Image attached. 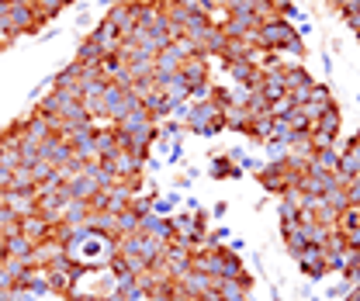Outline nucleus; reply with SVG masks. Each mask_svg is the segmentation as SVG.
<instances>
[{
  "instance_id": "obj_10",
  "label": "nucleus",
  "mask_w": 360,
  "mask_h": 301,
  "mask_svg": "<svg viewBox=\"0 0 360 301\" xmlns=\"http://www.w3.org/2000/svg\"><path fill=\"white\" fill-rule=\"evenodd\" d=\"M187 56L180 52L177 45L170 42L167 49H160L156 52V63H153V77H170V73H180V63H184Z\"/></svg>"
},
{
  "instance_id": "obj_3",
  "label": "nucleus",
  "mask_w": 360,
  "mask_h": 301,
  "mask_svg": "<svg viewBox=\"0 0 360 301\" xmlns=\"http://www.w3.org/2000/svg\"><path fill=\"white\" fill-rule=\"evenodd\" d=\"M180 77L187 80L191 90H198V87H212V63H208V56H201V52L187 56V59L180 63Z\"/></svg>"
},
{
  "instance_id": "obj_27",
  "label": "nucleus",
  "mask_w": 360,
  "mask_h": 301,
  "mask_svg": "<svg viewBox=\"0 0 360 301\" xmlns=\"http://www.w3.org/2000/svg\"><path fill=\"white\" fill-rule=\"evenodd\" d=\"M21 232V218L14 215L11 208H0V239H11Z\"/></svg>"
},
{
  "instance_id": "obj_17",
  "label": "nucleus",
  "mask_w": 360,
  "mask_h": 301,
  "mask_svg": "<svg viewBox=\"0 0 360 301\" xmlns=\"http://www.w3.org/2000/svg\"><path fill=\"white\" fill-rule=\"evenodd\" d=\"M309 167L315 170H326V173H336L340 170V146H329V149H315Z\"/></svg>"
},
{
  "instance_id": "obj_22",
  "label": "nucleus",
  "mask_w": 360,
  "mask_h": 301,
  "mask_svg": "<svg viewBox=\"0 0 360 301\" xmlns=\"http://www.w3.org/2000/svg\"><path fill=\"white\" fill-rule=\"evenodd\" d=\"M250 111L246 108H225V129L239 132V135H246V129H250Z\"/></svg>"
},
{
  "instance_id": "obj_23",
  "label": "nucleus",
  "mask_w": 360,
  "mask_h": 301,
  "mask_svg": "<svg viewBox=\"0 0 360 301\" xmlns=\"http://www.w3.org/2000/svg\"><path fill=\"white\" fill-rule=\"evenodd\" d=\"M270 129H274V118H253L250 122V129H246V135H250V142L253 146H264V142H270Z\"/></svg>"
},
{
  "instance_id": "obj_44",
  "label": "nucleus",
  "mask_w": 360,
  "mask_h": 301,
  "mask_svg": "<svg viewBox=\"0 0 360 301\" xmlns=\"http://www.w3.org/2000/svg\"><path fill=\"white\" fill-rule=\"evenodd\" d=\"M132 4H142V7H156L160 0H132Z\"/></svg>"
},
{
  "instance_id": "obj_6",
  "label": "nucleus",
  "mask_w": 360,
  "mask_h": 301,
  "mask_svg": "<svg viewBox=\"0 0 360 301\" xmlns=\"http://www.w3.org/2000/svg\"><path fill=\"white\" fill-rule=\"evenodd\" d=\"M153 84H156V90H160L170 104H184V101H191V87H187V80H184L180 73H170V77H153Z\"/></svg>"
},
{
  "instance_id": "obj_9",
  "label": "nucleus",
  "mask_w": 360,
  "mask_h": 301,
  "mask_svg": "<svg viewBox=\"0 0 360 301\" xmlns=\"http://www.w3.org/2000/svg\"><path fill=\"white\" fill-rule=\"evenodd\" d=\"M66 142H70L77 160H97V129L73 132V135H66Z\"/></svg>"
},
{
  "instance_id": "obj_25",
  "label": "nucleus",
  "mask_w": 360,
  "mask_h": 301,
  "mask_svg": "<svg viewBox=\"0 0 360 301\" xmlns=\"http://www.w3.org/2000/svg\"><path fill=\"white\" fill-rule=\"evenodd\" d=\"M7 243V257H14V260H28V253L35 250V243L32 239H25L21 232L18 236H11V239H4Z\"/></svg>"
},
{
  "instance_id": "obj_30",
  "label": "nucleus",
  "mask_w": 360,
  "mask_h": 301,
  "mask_svg": "<svg viewBox=\"0 0 360 301\" xmlns=\"http://www.w3.org/2000/svg\"><path fill=\"white\" fill-rule=\"evenodd\" d=\"M177 194H167V198H160V194H156V198H153V215H160V218H170L174 215V208H177Z\"/></svg>"
},
{
  "instance_id": "obj_40",
  "label": "nucleus",
  "mask_w": 360,
  "mask_h": 301,
  "mask_svg": "<svg viewBox=\"0 0 360 301\" xmlns=\"http://www.w3.org/2000/svg\"><path fill=\"white\" fill-rule=\"evenodd\" d=\"M70 301H101V295H70Z\"/></svg>"
},
{
  "instance_id": "obj_1",
  "label": "nucleus",
  "mask_w": 360,
  "mask_h": 301,
  "mask_svg": "<svg viewBox=\"0 0 360 301\" xmlns=\"http://www.w3.org/2000/svg\"><path fill=\"white\" fill-rule=\"evenodd\" d=\"M7 25H11V32L21 39V35H39V14H35V4L32 0H11V7H7Z\"/></svg>"
},
{
  "instance_id": "obj_45",
  "label": "nucleus",
  "mask_w": 360,
  "mask_h": 301,
  "mask_svg": "<svg viewBox=\"0 0 360 301\" xmlns=\"http://www.w3.org/2000/svg\"><path fill=\"white\" fill-rule=\"evenodd\" d=\"M357 139H360V132H357Z\"/></svg>"
},
{
  "instance_id": "obj_37",
  "label": "nucleus",
  "mask_w": 360,
  "mask_h": 301,
  "mask_svg": "<svg viewBox=\"0 0 360 301\" xmlns=\"http://www.w3.org/2000/svg\"><path fill=\"white\" fill-rule=\"evenodd\" d=\"M264 149H267V156H270V163H281V160H288V146L284 142H264Z\"/></svg>"
},
{
  "instance_id": "obj_13",
  "label": "nucleus",
  "mask_w": 360,
  "mask_h": 301,
  "mask_svg": "<svg viewBox=\"0 0 360 301\" xmlns=\"http://www.w3.org/2000/svg\"><path fill=\"white\" fill-rule=\"evenodd\" d=\"M118 149H122V135H118V129H115V125L97 129V160H111Z\"/></svg>"
},
{
  "instance_id": "obj_41",
  "label": "nucleus",
  "mask_w": 360,
  "mask_h": 301,
  "mask_svg": "<svg viewBox=\"0 0 360 301\" xmlns=\"http://www.w3.org/2000/svg\"><path fill=\"white\" fill-rule=\"evenodd\" d=\"M225 212H229V205H225V201H219V205H215V208H212V215H219V218H222Z\"/></svg>"
},
{
  "instance_id": "obj_36",
  "label": "nucleus",
  "mask_w": 360,
  "mask_h": 301,
  "mask_svg": "<svg viewBox=\"0 0 360 301\" xmlns=\"http://www.w3.org/2000/svg\"><path fill=\"white\" fill-rule=\"evenodd\" d=\"M208 101H212L219 111L232 108V94H229V87H212V90H208Z\"/></svg>"
},
{
  "instance_id": "obj_19",
  "label": "nucleus",
  "mask_w": 360,
  "mask_h": 301,
  "mask_svg": "<svg viewBox=\"0 0 360 301\" xmlns=\"http://www.w3.org/2000/svg\"><path fill=\"white\" fill-rule=\"evenodd\" d=\"M104 56H108V52L94 42L90 35L80 42V49H77V63H80V66H101V59H104Z\"/></svg>"
},
{
  "instance_id": "obj_4",
  "label": "nucleus",
  "mask_w": 360,
  "mask_h": 301,
  "mask_svg": "<svg viewBox=\"0 0 360 301\" xmlns=\"http://www.w3.org/2000/svg\"><path fill=\"white\" fill-rule=\"evenodd\" d=\"M215 298L219 301H250L253 298V277L243 274L236 281H215Z\"/></svg>"
},
{
  "instance_id": "obj_24",
  "label": "nucleus",
  "mask_w": 360,
  "mask_h": 301,
  "mask_svg": "<svg viewBox=\"0 0 360 301\" xmlns=\"http://www.w3.org/2000/svg\"><path fill=\"white\" fill-rule=\"evenodd\" d=\"M25 288H28L35 298H39V295H49V274H45V267H32V270H28Z\"/></svg>"
},
{
  "instance_id": "obj_38",
  "label": "nucleus",
  "mask_w": 360,
  "mask_h": 301,
  "mask_svg": "<svg viewBox=\"0 0 360 301\" xmlns=\"http://www.w3.org/2000/svg\"><path fill=\"white\" fill-rule=\"evenodd\" d=\"M11 177H14V170L0 167V191H7V187H11Z\"/></svg>"
},
{
  "instance_id": "obj_7",
  "label": "nucleus",
  "mask_w": 360,
  "mask_h": 301,
  "mask_svg": "<svg viewBox=\"0 0 360 301\" xmlns=\"http://www.w3.org/2000/svg\"><path fill=\"white\" fill-rule=\"evenodd\" d=\"M219 115V108L205 97V101H194L191 104V111H187V122H184V129H191L194 135H205V129H208V122Z\"/></svg>"
},
{
  "instance_id": "obj_8",
  "label": "nucleus",
  "mask_w": 360,
  "mask_h": 301,
  "mask_svg": "<svg viewBox=\"0 0 360 301\" xmlns=\"http://www.w3.org/2000/svg\"><path fill=\"white\" fill-rule=\"evenodd\" d=\"M101 163H108V170L115 173V180H129V177H135V173H142L146 167L135 160L132 153L129 149H118L111 160H101Z\"/></svg>"
},
{
  "instance_id": "obj_43",
  "label": "nucleus",
  "mask_w": 360,
  "mask_h": 301,
  "mask_svg": "<svg viewBox=\"0 0 360 301\" xmlns=\"http://www.w3.org/2000/svg\"><path fill=\"white\" fill-rule=\"evenodd\" d=\"M347 4H350V0H329V7H336V11H343Z\"/></svg>"
},
{
  "instance_id": "obj_12",
  "label": "nucleus",
  "mask_w": 360,
  "mask_h": 301,
  "mask_svg": "<svg viewBox=\"0 0 360 301\" xmlns=\"http://www.w3.org/2000/svg\"><path fill=\"white\" fill-rule=\"evenodd\" d=\"M340 129H343V111H340V104H329L319 118H315L312 132H322V135H333V139H340Z\"/></svg>"
},
{
  "instance_id": "obj_14",
  "label": "nucleus",
  "mask_w": 360,
  "mask_h": 301,
  "mask_svg": "<svg viewBox=\"0 0 360 301\" xmlns=\"http://www.w3.org/2000/svg\"><path fill=\"white\" fill-rule=\"evenodd\" d=\"M281 77H284V87H288V90H298V87L315 84V80H312V73H309V70H305L302 63H284Z\"/></svg>"
},
{
  "instance_id": "obj_20",
  "label": "nucleus",
  "mask_w": 360,
  "mask_h": 301,
  "mask_svg": "<svg viewBox=\"0 0 360 301\" xmlns=\"http://www.w3.org/2000/svg\"><path fill=\"white\" fill-rule=\"evenodd\" d=\"M4 270V281H7V288H14V284H25V277H28V263L25 260H14V257H7V263L0 267Z\"/></svg>"
},
{
  "instance_id": "obj_5",
  "label": "nucleus",
  "mask_w": 360,
  "mask_h": 301,
  "mask_svg": "<svg viewBox=\"0 0 360 301\" xmlns=\"http://www.w3.org/2000/svg\"><path fill=\"white\" fill-rule=\"evenodd\" d=\"M295 263L309 274V281H322V277L329 274V263H326V250H322V246H305V250L295 257Z\"/></svg>"
},
{
  "instance_id": "obj_21",
  "label": "nucleus",
  "mask_w": 360,
  "mask_h": 301,
  "mask_svg": "<svg viewBox=\"0 0 360 301\" xmlns=\"http://www.w3.org/2000/svg\"><path fill=\"white\" fill-rule=\"evenodd\" d=\"M208 173L215 177V180H232V177H243V170L229 160V153H222V156H215L212 160V167H208Z\"/></svg>"
},
{
  "instance_id": "obj_2",
  "label": "nucleus",
  "mask_w": 360,
  "mask_h": 301,
  "mask_svg": "<svg viewBox=\"0 0 360 301\" xmlns=\"http://www.w3.org/2000/svg\"><path fill=\"white\" fill-rule=\"evenodd\" d=\"M104 21H108L122 39H129L135 32V25H139V4H132V0H115V4L108 7Z\"/></svg>"
},
{
  "instance_id": "obj_26",
  "label": "nucleus",
  "mask_w": 360,
  "mask_h": 301,
  "mask_svg": "<svg viewBox=\"0 0 360 301\" xmlns=\"http://www.w3.org/2000/svg\"><path fill=\"white\" fill-rule=\"evenodd\" d=\"M305 52H309V49H305V39H302L298 32H295L288 42L281 45V56H284L288 63H291V59H295V63H302V59H305Z\"/></svg>"
},
{
  "instance_id": "obj_33",
  "label": "nucleus",
  "mask_w": 360,
  "mask_h": 301,
  "mask_svg": "<svg viewBox=\"0 0 360 301\" xmlns=\"http://www.w3.org/2000/svg\"><path fill=\"white\" fill-rule=\"evenodd\" d=\"M309 104H315L319 111H326L329 104H336L333 101V94H329V87L326 84H312V97H309Z\"/></svg>"
},
{
  "instance_id": "obj_39",
  "label": "nucleus",
  "mask_w": 360,
  "mask_h": 301,
  "mask_svg": "<svg viewBox=\"0 0 360 301\" xmlns=\"http://www.w3.org/2000/svg\"><path fill=\"white\" fill-rule=\"evenodd\" d=\"M347 291H350V284L343 281V284H336V288H329V298H343Z\"/></svg>"
},
{
  "instance_id": "obj_15",
  "label": "nucleus",
  "mask_w": 360,
  "mask_h": 301,
  "mask_svg": "<svg viewBox=\"0 0 360 301\" xmlns=\"http://www.w3.org/2000/svg\"><path fill=\"white\" fill-rule=\"evenodd\" d=\"M260 94L267 97L270 104H277V101H284V97H288V87H284V77H281V70H274V73H264Z\"/></svg>"
},
{
  "instance_id": "obj_11",
  "label": "nucleus",
  "mask_w": 360,
  "mask_h": 301,
  "mask_svg": "<svg viewBox=\"0 0 360 301\" xmlns=\"http://www.w3.org/2000/svg\"><path fill=\"white\" fill-rule=\"evenodd\" d=\"M215 25H219V21L208 18V14H191V18L184 21V39H191V42L201 49V42L208 39V32H212Z\"/></svg>"
},
{
  "instance_id": "obj_16",
  "label": "nucleus",
  "mask_w": 360,
  "mask_h": 301,
  "mask_svg": "<svg viewBox=\"0 0 360 301\" xmlns=\"http://www.w3.org/2000/svg\"><path fill=\"white\" fill-rule=\"evenodd\" d=\"M90 39L101 45L104 52H115V49H118V42H122V35H118V32H115V28L104 21V18L97 21V28H90Z\"/></svg>"
},
{
  "instance_id": "obj_31",
  "label": "nucleus",
  "mask_w": 360,
  "mask_h": 301,
  "mask_svg": "<svg viewBox=\"0 0 360 301\" xmlns=\"http://www.w3.org/2000/svg\"><path fill=\"white\" fill-rule=\"evenodd\" d=\"M360 229V208H347L343 215H340V222H336V232H357Z\"/></svg>"
},
{
  "instance_id": "obj_28",
  "label": "nucleus",
  "mask_w": 360,
  "mask_h": 301,
  "mask_svg": "<svg viewBox=\"0 0 360 301\" xmlns=\"http://www.w3.org/2000/svg\"><path fill=\"white\" fill-rule=\"evenodd\" d=\"M35 187H39V184H35L32 170H28V167H18L14 177H11V187H7V191H35Z\"/></svg>"
},
{
  "instance_id": "obj_29",
  "label": "nucleus",
  "mask_w": 360,
  "mask_h": 301,
  "mask_svg": "<svg viewBox=\"0 0 360 301\" xmlns=\"http://www.w3.org/2000/svg\"><path fill=\"white\" fill-rule=\"evenodd\" d=\"M246 111H250V118H267V115H270V101L260 94V90H257V94H250Z\"/></svg>"
},
{
  "instance_id": "obj_34",
  "label": "nucleus",
  "mask_w": 360,
  "mask_h": 301,
  "mask_svg": "<svg viewBox=\"0 0 360 301\" xmlns=\"http://www.w3.org/2000/svg\"><path fill=\"white\" fill-rule=\"evenodd\" d=\"M284 246H288V253H291V257H298V253H302V250H305V246H309V243H305V236H302V229H298V225H295V229H291V232H284Z\"/></svg>"
},
{
  "instance_id": "obj_32",
  "label": "nucleus",
  "mask_w": 360,
  "mask_h": 301,
  "mask_svg": "<svg viewBox=\"0 0 360 301\" xmlns=\"http://www.w3.org/2000/svg\"><path fill=\"white\" fill-rule=\"evenodd\" d=\"M135 232H139V215L129 212V208L118 212V239H122V236H135Z\"/></svg>"
},
{
  "instance_id": "obj_18",
  "label": "nucleus",
  "mask_w": 360,
  "mask_h": 301,
  "mask_svg": "<svg viewBox=\"0 0 360 301\" xmlns=\"http://www.w3.org/2000/svg\"><path fill=\"white\" fill-rule=\"evenodd\" d=\"M32 4H35V14H39V21L45 25V21H56V18H59L66 7H73L77 0H32Z\"/></svg>"
},
{
  "instance_id": "obj_42",
  "label": "nucleus",
  "mask_w": 360,
  "mask_h": 301,
  "mask_svg": "<svg viewBox=\"0 0 360 301\" xmlns=\"http://www.w3.org/2000/svg\"><path fill=\"white\" fill-rule=\"evenodd\" d=\"M4 263H7V243L0 239V267H4Z\"/></svg>"
},
{
  "instance_id": "obj_35",
  "label": "nucleus",
  "mask_w": 360,
  "mask_h": 301,
  "mask_svg": "<svg viewBox=\"0 0 360 301\" xmlns=\"http://www.w3.org/2000/svg\"><path fill=\"white\" fill-rule=\"evenodd\" d=\"M340 14H343L347 28H350L354 35H360V0H350V4H347V7L340 11Z\"/></svg>"
}]
</instances>
